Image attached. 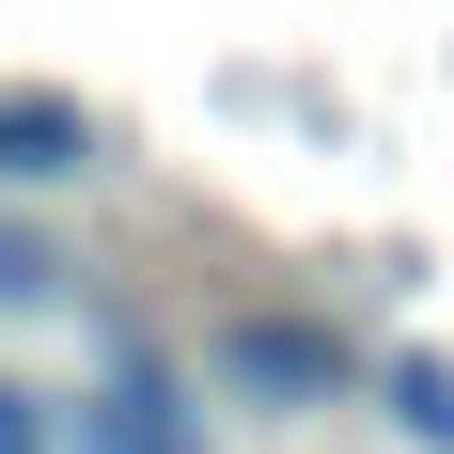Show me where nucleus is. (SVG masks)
<instances>
[{
    "mask_svg": "<svg viewBox=\"0 0 454 454\" xmlns=\"http://www.w3.org/2000/svg\"><path fill=\"white\" fill-rule=\"evenodd\" d=\"M94 173V110L79 94H0V188H63Z\"/></svg>",
    "mask_w": 454,
    "mask_h": 454,
    "instance_id": "nucleus-1",
    "label": "nucleus"
},
{
    "mask_svg": "<svg viewBox=\"0 0 454 454\" xmlns=\"http://www.w3.org/2000/svg\"><path fill=\"white\" fill-rule=\"evenodd\" d=\"M79 439H94V454H204V439H188V423H173V392H157V376H141V361L110 376V408H94Z\"/></svg>",
    "mask_w": 454,
    "mask_h": 454,
    "instance_id": "nucleus-2",
    "label": "nucleus"
},
{
    "mask_svg": "<svg viewBox=\"0 0 454 454\" xmlns=\"http://www.w3.org/2000/svg\"><path fill=\"white\" fill-rule=\"evenodd\" d=\"M235 376H267V392H329V345H314V329H235Z\"/></svg>",
    "mask_w": 454,
    "mask_h": 454,
    "instance_id": "nucleus-3",
    "label": "nucleus"
},
{
    "mask_svg": "<svg viewBox=\"0 0 454 454\" xmlns=\"http://www.w3.org/2000/svg\"><path fill=\"white\" fill-rule=\"evenodd\" d=\"M392 423H408L423 454H454V376L439 361H392Z\"/></svg>",
    "mask_w": 454,
    "mask_h": 454,
    "instance_id": "nucleus-4",
    "label": "nucleus"
},
{
    "mask_svg": "<svg viewBox=\"0 0 454 454\" xmlns=\"http://www.w3.org/2000/svg\"><path fill=\"white\" fill-rule=\"evenodd\" d=\"M47 282H63V267H47L32 235H0V298H47Z\"/></svg>",
    "mask_w": 454,
    "mask_h": 454,
    "instance_id": "nucleus-5",
    "label": "nucleus"
},
{
    "mask_svg": "<svg viewBox=\"0 0 454 454\" xmlns=\"http://www.w3.org/2000/svg\"><path fill=\"white\" fill-rule=\"evenodd\" d=\"M0 454H47V439H32V408H16V392H0Z\"/></svg>",
    "mask_w": 454,
    "mask_h": 454,
    "instance_id": "nucleus-6",
    "label": "nucleus"
}]
</instances>
